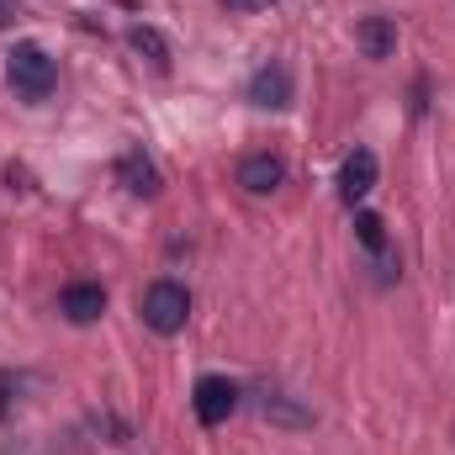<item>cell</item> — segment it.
<instances>
[{"instance_id":"obj_1","label":"cell","mask_w":455,"mask_h":455,"mask_svg":"<svg viewBox=\"0 0 455 455\" xmlns=\"http://www.w3.org/2000/svg\"><path fill=\"white\" fill-rule=\"evenodd\" d=\"M5 80H11V91H16L21 101H48L53 85H59V64L48 59V48L16 43V48L5 53Z\"/></svg>"},{"instance_id":"obj_2","label":"cell","mask_w":455,"mask_h":455,"mask_svg":"<svg viewBox=\"0 0 455 455\" xmlns=\"http://www.w3.org/2000/svg\"><path fill=\"white\" fill-rule=\"evenodd\" d=\"M138 313H143V323L154 329V334H180L186 329V318H191V291L180 286V281H154L148 291H143V302H138Z\"/></svg>"},{"instance_id":"obj_3","label":"cell","mask_w":455,"mask_h":455,"mask_svg":"<svg viewBox=\"0 0 455 455\" xmlns=\"http://www.w3.org/2000/svg\"><path fill=\"white\" fill-rule=\"evenodd\" d=\"M191 408H196V424L218 429V424H228V413L238 408V387L228 376H202L196 392H191Z\"/></svg>"},{"instance_id":"obj_4","label":"cell","mask_w":455,"mask_h":455,"mask_svg":"<svg viewBox=\"0 0 455 455\" xmlns=\"http://www.w3.org/2000/svg\"><path fill=\"white\" fill-rule=\"evenodd\" d=\"M376 175H381V164H376V154L371 148H355V154H344L339 164V196L355 207V202H365L371 191H376Z\"/></svg>"},{"instance_id":"obj_5","label":"cell","mask_w":455,"mask_h":455,"mask_svg":"<svg viewBox=\"0 0 455 455\" xmlns=\"http://www.w3.org/2000/svg\"><path fill=\"white\" fill-rule=\"evenodd\" d=\"M59 313H64L69 323H96V318L107 313V291H101L96 281H69V286L59 291Z\"/></svg>"},{"instance_id":"obj_6","label":"cell","mask_w":455,"mask_h":455,"mask_svg":"<svg viewBox=\"0 0 455 455\" xmlns=\"http://www.w3.org/2000/svg\"><path fill=\"white\" fill-rule=\"evenodd\" d=\"M291 96H297V80H291V69L286 64H265L254 80H249V101H259V107H291Z\"/></svg>"},{"instance_id":"obj_7","label":"cell","mask_w":455,"mask_h":455,"mask_svg":"<svg viewBox=\"0 0 455 455\" xmlns=\"http://www.w3.org/2000/svg\"><path fill=\"white\" fill-rule=\"evenodd\" d=\"M281 180H286V159H281V154H249V159H238V186H243V191L270 196Z\"/></svg>"},{"instance_id":"obj_8","label":"cell","mask_w":455,"mask_h":455,"mask_svg":"<svg viewBox=\"0 0 455 455\" xmlns=\"http://www.w3.org/2000/svg\"><path fill=\"white\" fill-rule=\"evenodd\" d=\"M355 48L365 59H392L397 53V21L392 16H360L355 21Z\"/></svg>"},{"instance_id":"obj_9","label":"cell","mask_w":455,"mask_h":455,"mask_svg":"<svg viewBox=\"0 0 455 455\" xmlns=\"http://www.w3.org/2000/svg\"><path fill=\"white\" fill-rule=\"evenodd\" d=\"M116 180H122L132 196H159V170H154V159H143L138 148H127V154L116 159Z\"/></svg>"},{"instance_id":"obj_10","label":"cell","mask_w":455,"mask_h":455,"mask_svg":"<svg viewBox=\"0 0 455 455\" xmlns=\"http://www.w3.org/2000/svg\"><path fill=\"white\" fill-rule=\"evenodd\" d=\"M355 238H360L371 254H387V228H381L376 212H360V218H355Z\"/></svg>"},{"instance_id":"obj_11","label":"cell","mask_w":455,"mask_h":455,"mask_svg":"<svg viewBox=\"0 0 455 455\" xmlns=\"http://www.w3.org/2000/svg\"><path fill=\"white\" fill-rule=\"evenodd\" d=\"M132 48L148 53V64H159V69L170 64V48H164V37H159L154 27H132Z\"/></svg>"},{"instance_id":"obj_12","label":"cell","mask_w":455,"mask_h":455,"mask_svg":"<svg viewBox=\"0 0 455 455\" xmlns=\"http://www.w3.org/2000/svg\"><path fill=\"white\" fill-rule=\"evenodd\" d=\"M228 11H265V5H270V0H223Z\"/></svg>"}]
</instances>
